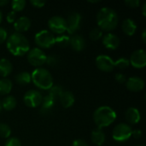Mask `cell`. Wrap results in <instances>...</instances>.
Returning <instances> with one entry per match:
<instances>
[{
	"instance_id": "7dc6e473",
	"label": "cell",
	"mask_w": 146,
	"mask_h": 146,
	"mask_svg": "<svg viewBox=\"0 0 146 146\" xmlns=\"http://www.w3.org/2000/svg\"><path fill=\"white\" fill-rule=\"evenodd\" d=\"M137 146H145V145H137Z\"/></svg>"
},
{
	"instance_id": "6da1fadb",
	"label": "cell",
	"mask_w": 146,
	"mask_h": 146,
	"mask_svg": "<svg viewBox=\"0 0 146 146\" xmlns=\"http://www.w3.org/2000/svg\"><path fill=\"white\" fill-rule=\"evenodd\" d=\"M8 50L15 56H22L30 50V44L28 39L19 33H14L6 40Z\"/></svg>"
},
{
	"instance_id": "3957f363",
	"label": "cell",
	"mask_w": 146,
	"mask_h": 146,
	"mask_svg": "<svg viewBox=\"0 0 146 146\" xmlns=\"http://www.w3.org/2000/svg\"><path fill=\"white\" fill-rule=\"evenodd\" d=\"M116 119L115 111L110 106L98 107L93 114V121L97 128H104L110 126Z\"/></svg>"
},
{
	"instance_id": "60d3db41",
	"label": "cell",
	"mask_w": 146,
	"mask_h": 146,
	"mask_svg": "<svg viewBox=\"0 0 146 146\" xmlns=\"http://www.w3.org/2000/svg\"><path fill=\"white\" fill-rule=\"evenodd\" d=\"M9 2L8 0H0V7H4L7 5Z\"/></svg>"
},
{
	"instance_id": "ac0fdd59",
	"label": "cell",
	"mask_w": 146,
	"mask_h": 146,
	"mask_svg": "<svg viewBox=\"0 0 146 146\" xmlns=\"http://www.w3.org/2000/svg\"><path fill=\"white\" fill-rule=\"evenodd\" d=\"M72 49L75 51H82L86 47V40L85 38L79 34H74L70 38V44Z\"/></svg>"
},
{
	"instance_id": "e575fe53",
	"label": "cell",
	"mask_w": 146,
	"mask_h": 146,
	"mask_svg": "<svg viewBox=\"0 0 146 146\" xmlns=\"http://www.w3.org/2000/svg\"><path fill=\"white\" fill-rule=\"evenodd\" d=\"M116 82H118L119 84H123V83H126L127 81V76L124 74H121V73H119V74H115V77Z\"/></svg>"
},
{
	"instance_id": "f6af8a7d",
	"label": "cell",
	"mask_w": 146,
	"mask_h": 146,
	"mask_svg": "<svg viewBox=\"0 0 146 146\" xmlns=\"http://www.w3.org/2000/svg\"><path fill=\"white\" fill-rule=\"evenodd\" d=\"M2 20H3V14H2V11L0 10V23L2 22Z\"/></svg>"
},
{
	"instance_id": "d6a6232c",
	"label": "cell",
	"mask_w": 146,
	"mask_h": 146,
	"mask_svg": "<svg viewBox=\"0 0 146 146\" xmlns=\"http://www.w3.org/2000/svg\"><path fill=\"white\" fill-rule=\"evenodd\" d=\"M4 146H21V142L19 139L15 137H11L7 139Z\"/></svg>"
},
{
	"instance_id": "9a60e30c",
	"label": "cell",
	"mask_w": 146,
	"mask_h": 146,
	"mask_svg": "<svg viewBox=\"0 0 146 146\" xmlns=\"http://www.w3.org/2000/svg\"><path fill=\"white\" fill-rule=\"evenodd\" d=\"M31 20L27 16H21L18 19L15 20L14 22V27L16 31V33H21L24 32H27L31 27Z\"/></svg>"
},
{
	"instance_id": "2e32d148",
	"label": "cell",
	"mask_w": 146,
	"mask_h": 146,
	"mask_svg": "<svg viewBox=\"0 0 146 146\" xmlns=\"http://www.w3.org/2000/svg\"><path fill=\"white\" fill-rule=\"evenodd\" d=\"M126 120L130 124H138L141 120V115L139 110L135 107H130L127 110L125 113Z\"/></svg>"
},
{
	"instance_id": "1f68e13d",
	"label": "cell",
	"mask_w": 146,
	"mask_h": 146,
	"mask_svg": "<svg viewBox=\"0 0 146 146\" xmlns=\"http://www.w3.org/2000/svg\"><path fill=\"white\" fill-rule=\"evenodd\" d=\"M45 63H47L49 66L50 67H56L58 65L59 63V60H58V57L55 55H51V56H49L46 57V62Z\"/></svg>"
},
{
	"instance_id": "52a82bcc",
	"label": "cell",
	"mask_w": 146,
	"mask_h": 146,
	"mask_svg": "<svg viewBox=\"0 0 146 146\" xmlns=\"http://www.w3.org/2000/svg\"><path fill=\"white\" fill-rule=\"evenodd\" d=\"M46 57L47 56L44 52V50L40 48H33L29 50V51L27 54V58L28 62L36 68H39L43 66L45 62H46Z\"/></svg>"
},
{
	"instance_id": "8992f818",
	"label": "cell",
	"mask_w": 146,
	"mask_h": 146,
	"mask_svg": "<svg viewBox=\"0 0 146 146\" xmlns=\"http://www.w3.org/2000/svg\"><path fill=\"white\" fill-rule=\"evenodd\" d=\"M133 129L127 123H120L115 127L112 132V137L115 141L122 143L127 141L132 137Z\"/></svg>"
},
{
	"instance_id": "f35d334b",
	"label": "cell",
	"mask_w": 146,
	"mask_h": 146,
	"mask_svg": "<svg viewBox=\"0 0 146 146\" xmlns=\"http://www.w3.org/2000/svg\"><path fill=\"white\" fill-rule=\"evenodd\" d=\"M72 146H89V145H88V144H87L85 140L79 139H75V140L73 142V145H72Z\"/></svg>"
},
{
	"instance_id": "4dcf8cb0",
	"label": "cell",
	"mask_w": 146,
	"mask_h": 146,
	"mask_svg": "<svg viewBox=\"0 0 146 146\" xmlns=\"http://www.w3.org/2000/svg\"><path fill=\"white\" fill-rule=\"evenodd\" d=\"M130 66L129 59L126 57H121L119 58L117 61L115 62V67L118 68L119 69H126Z\"/></svg>"
},
{
	"instance_id": "74e56055",
	"label": "cell",
	"mask_w": 146,
	"mask_h": 146,
	"mask_svg": "<svg viewBox=\"0 0 146 146\" xmlns=\"http://www.w3.org/2000/svg\"><path fill=\"white\" fill-rule=\"evenodd\" d=\"M6 19H7V21L8 23H14L16 20V13L14 12V11H10L7 14V16H6Z\"/></svg>"
},
{
	"instance_id": "ab89813d",
	"label": "cell",
	"mask_w": 146,
	"mask_h": 146,
	"mask_svg": "<svg viewBox=\"0 0 146 146\" xmlns=\"http://www.w3.org/2000/svg\"><path fill=\"white\" fill-rule=\"evenodd\" d=\"M142 135H143V133H142V131H141V130H139V129L133 130V133H132V136H133L134 139H140V138L142 137Z\"/></svg>"
},
{
	"instance_id": "ee69618b",
	"label": "cell",
	"mask_w": 146,
	"mask_h": 146,
	"mask_svg": "<svg viewBox=\"0 0 146 146\" xmlns=\"http://www.w3.org/2000/svg\"><path fill=\"white\" fill-rule=\"evenodd\" d=\"M88 3H99V0H97V1H88Z\"/></svg>"
},
{
	"instance_id": "d6986e66",
	"label": "cell",
	"mask_w": 146,
	"mask_h": 146,
	"mask_svg": "<svg viewBox=\"0 0 146 146\" xmlns=\"http://www.w3.org/2000/svg\"><path fill=\"white\" fill-rule=\"evenodd\" d=\"M121 28L123 33L127 36H133L135 34L137 31V24L134 20L131 18H127L123 21Z\"/></svg>"
},
{
	"instance_id": "f546056e",
	"label": "cell",
	"mask_w": 146,
	"mask_h": 146,
	"mask_svg": "<svg viewBox=\"0 0 146 146\" xmlns=\"http://www.w3.org/2000/svg\"><path fill=\"white\" fill-rule=\"evenodd\" d=\"M103 35H104L103 34V31L99 27H94L89 33V38L92 41H97V40L102 38Z\"/></svg>"
},
{
	"instance_id": "5bb4252c",
	"label": "cell",
	"mask_w": 146,
	"mask_h": 146,
	"mask_svg": "<svg viewBox=\"0 0 146 146\" xmlns=\"http://www.w3.org/2000/svg\"><path fill=\"white\" fill-rule=\"evenodd\" d=\"M126 86L130 92H139L145 88V81L139 77H130L126 81Z\"/></svg>"
},
{
	"instance_id": "4316f807",
	"label": "cell",
	"mask_w": 146,
	"mask_h": 146,
	"mask_svg": "<svg viewBox=\"0 0 146 146\" xmlns=\"http://www.w3.org/2000/svg\"><path fill=\"white\" fill-rule=\"evenodd\" d=\"M26 1L25 0H14L11 2V8L12 11L14 12H21L26 7Z\"/></svg>"
},
{
	"instance_id": "8d00e7d4",
	"label": "cell",
	"mask_w": 146,
	"mask_h": 146,
	"mask_svg": "<svg viewBox=\"0 0 146 146\" xmlns=\"http://www.w3.org/2000/svg\"><path fill=\"white\" fill-rule=\"evenodd\" d=\"M30 3L33 7L40 9V8H42V7H44L45 5L46 2L45 1H42V0H31L30 1Z\"/></svg>"
},
{
	"instance_id": "7bdbcfd3",
	"label": "cell",
	"mask_w": 146,
	"mask_h": 146,
	"mask_svg": "<svg viewBox=\"0 0 146 146\" xmlns=\"http://www.w3.org/2000/svg\"><path fill=\"white\" fill-rule=\"evenodd\" d=\"M146 3H144V4H143V6H142V14H143V15L144 16H146Z\"/></svg>"
},
{
	"instance_id": "44dd1931",
	"label": "cell",
	"mask_w": 146,
	"mask_h": 146,
	"mask_svg": "<svg viewBox=\"0 0 146 146\" xmlns=\"http://www.w3.org/2000/svg\"><path fill=\"white\" fill-rule=\"evenodd\" d=\"M91 139L92 142L98 146H101L104 145L106 139V135L104 132L100 128H96L92 131L91 134Z\"/></svg>"
},
{
	"instance_id": "83f0119b",
	"label": "cell",
	"mask_w": 146,
	"mask_h": 146,
	"mask_svg": "<svg viewBox=\"0 0 146 146\" xmlns=\"http://www.w3.org/2000/svg\"><path fill=\"white\" fill-rule=\"evenodd\" d=\"M63 92V89L61 86H53L50 90H49V96L53 98L55 100L59 98L61 94Z\"/></svg>"
},
{
	"instance_id": "7402d4cb",
	"label": "cell",
	"mask_w": 146,
	"mask_h": 146,
	"mask_svg": "<svg viewBox=\"0 0 146 146\" xmlns=\"http://www.w3.org/2000/svg\"><path fill=\"white\" fill-rule=\"evenodd\" d=\"M13 70V65L11 62L7 58L0 59V76L3 78H7L8 75L11 74Z\"/></svg>"
},
{
	"instance_id": "836d02e7",
	"label": "cell",
	"mask_w": 146,
	"mask_h": 146,
	"mask_svg": "<svg viewBox=\"0 0 146 146\" xmlns=\"http://www.w3.org/2000/svg\"><path fill=\"white\" fill-rule=\"evenodd\" d=\"M125 3L130 8L136 9L140 5V1L139 0H127L125 1Z\"/></svg>"
},
{
	"instance_id": "f1b7e54d",
	"label": "cell",
	"mask_w": 146,
	"mask_h": 146,
	"mask_svg": "<svg viewBox=\"0 0 146 146\" xmlns=\"http://www.w3.org/2000/svg\"><path fill=\"white\" fill-rule=\"evenodd\" d=\"M10 135H11L10 127L6 123L0 122V137L4 139H9Z\"/></svg>"
},
{
	"instance_id": "ffe728a7",
	"label": "cell",
	"mask_w": 146,
	"mask_h": 146,
	"mask_svg": "<svg viewBox=\"0 0 146 146\" xmlns=\"http://www.w3.org/2000/svg\"><path fill=\"white\" fill-rule=\"evenodd\" d=\"M59 101L60 104H62V106L65 109H68L71 106L74 105V102H75V98L74 94L69 92V91H63V92L61 94V96L59 97Z\"/></svg>"
},
{
	"instance_id": "277c9868",
	"label": "cell",
	"mask_w": 146,
	"mask_h": 146,
	"mask_svg": "<svg viewBox=\"0 0 146 146\" xmlns=\"http://www.w3.org/2000/svg\"><path fill=\"white\" fill-rule=\"evenodd\" d=\"M31 79L34 86L41 90H50L53 86L52 75L46 68H35L31 74Z\"/></svg>"
},
{
	"instance_id": "d590c367",
	"label": "cell",
	"mask_w": 146,
	"mask_h": 146,
	"mask_svg": "<svg viewBox=\"0 0 146 146\" xmlns=\"http://www.w3.org/2000/svg\"><path fill=\"white\" fill-rule=\"evenodd\" d=\"M8 38V33L7 31L3 28L0 27V44H3V42H5Z\"/></svg>"
},
{
	"instance_id": "e0dca14e",
	"label": "cell",
	"mask_w": 146,
	"mask_h": 146,
	"mask_svg": "<svg viewBox=\"0 0 146 146\" xmlns=\"http://www.w3.org/2000/svg\"><path fill=\"white\" fill-rule=\"evenodd\" d=\"M56 100L51 98L50 96L47 95L45 97H43V100L41 103V109H40V114L42 115H47L50 113L51 110L53 109L55 105Z\"/></svg>"
},
{
	"instance_id": "5b68a950",
	"label": "cell",
	"mask_w": 146,
	"mask_h": 146,
	"mask_svg": "<svg viewBox=\"0 0 146 146\" xmlns=\"http://www.w3.org/2000/svg\"><path fill=\"white\" fill-rule=\"evenodd\" d=\"M56 37L49 30H42L36 33L34 37L35 44L38 48L49 49L55 44Z\"/></svg>"
},
{
	"instance_id": "4fadbf2b",
	"label": "cell",
	"mask_w": 146,
	"mask_h": 146,
	"mask_svg": "<svg viewBox=\"0 0 146 146\" xmlns=\"http://www.w3.org/2000/svg\"><path fill=\"white\" fill-rule=\"evenodd\" d=\"M102 43L109 50H116L120 45V38L117 35L108 33L103 35Z\"/></svg>"
},
{
	"instance_id": "603a6c76",
	"label": "cell",
	"mask_w": 146,
	"mask_h": 146,
	"mask_svg": "<svg viewBox=\"0 0 146 146\" xmlns=\"http://www.w3.org/2000/svg\"><path fill=\"white\" fill-rule=\"evenodd\" d=\"M16 104H17V101L14 96H6L2 101L3 109L6 111L13 110L16 107Z\"/></svg>"
},
{
	"instance_id": "7a4b0ae2",
	"label": "cell",
	"mask_w": 146,
	"mask_h": 146,
	"mask_svg": "<svg viewBox=\"0 0 146 146\" xmlns=\"http://www.w3.org/2000/svg\"><path fill=\"white\" fill-rule=\"evenodd\" d=\"M97 23L102 31L110 32L115 30L119 23V16L111 8H102L97 15Z\"/></svg>"
},
{
	"instance_id": "9c48e42d",
	"label": "cell",
	"mask_w": 146,
	"mask_h": 146,
	"mask_svg": "<svg viewBox=\"0 0 146 146\" xmlns=\"http://www.w3.org/2000/svg\"><path fill=\"white\" fill-rule=\"evenodd\" d=\"M42 100L43 96L37 90H29L25 93L23 97L24 104L29 108H37L38 106L41 105Z\"/></svg>"
},
{
	"instance_id": "ba28073f",
	"label": "cell",
	"mask_w": 146,
	"mask_h": 146,
	"mask_svg": "<svg viewBox=\"0 0 146 146\" xmlns=\"http://www.w3.org/2000/svg\"><path fill=\"white\" fill-rule=\"evenodd\" d=\"M48 27L50 28V32L56 34H62L67 31V23L66 19L62 16L55 15L49 19L48 21Z\"/></svg>"
},
{
	"instance_id": "8fae6325",
	"label": "cell",
	"mask_w": 146,
	"mask_h": 146,
	"mask_svg": "<svg viewBox=\"0 0 146 146\" xmlns=\"http://www.w3.org/2000/svg\"><path fill=\"white\" fill-rule=\"evenodd\" d=\"M96 66L99 70L110 73L114 70L115 61L109 56L100 55L96 58Z\"/></svg>"
},
{
	"instance_id": "d4e9b609",
	"label": "cell",
	"mask_w": 146,
	"mask_h": 146,
	"mask_svg": "<svg viewBox=\"0 0 146 146\" xmlns=\"http://www.w3.org/2000/svg\"><path fill=\"white\" fill-rule=\"evenodd\" d=\"M15 80L16 83L21 85V86L28 85L32 81L31 74L28 73V72H26V71L21 72V73L16 74V76L15 77Z\"/></svg>"
},
{
	"instance_id": "30bf717a",
	"label": "cell",
	"mask_w": 146,
	"mask_h": 146,
	"mask_svg": "<svg viewBox=\"0 0 146 146\" xmlns=\"http://www.w3.org/2000/svg\"><path fill=\"white\" fill-rule=\"evenodd\" d=\"M81 19L82 17L78 12H73L68 15V17L66 19L67 32L68 34H74L80 29Z\"/></svg>"
},
{
	"instance_id": "7c38bea8",
	"label": "cell",
	"mask_w": 146,
	"mask_h": 146,
	"mask_svg": "<svg viewBox=\"0 0 146 146\" xmlns=\"http://www.w3.org/2000/svg\"><path fill=\"white\" fill-rule=\"evenodd\" d=\"M130 65L135 68H143L146 65V52L145 50H137L131 55Z\"/></svg>"
},
{
	"instance_id": "cb8c5ba5",
	"label": "cell",
	"mask_w": 146,
	"mask_h": 146,
	"mask_svg": "<svg viewBox=\"0 0 146 146\" xmlns=\"http://www.w3.org/2000/svg\"><path fill=\"white\" fill-rule=\"evenodd\" d=\"M13 87L12 81L8 78H3L0 80V95L5 96L9 94Z\"/></svg>"
},
{
	"instance_id": "bcb514c9",
	"label": "cell",
	"mask_w": 146,
	"mask_h": 146,
	"mask_svg": "<svg viewBox=\"0 0 146 146\" xmlns=\"http://www.w3.org/2000/svg\"><path fill=\"white\" fill-rule=\"evenodd\" d=\"M2 110H3V106H2V101L0 100V112L2 111Z\"/></svg>"
},
{
	"instance_id": "b9f144b4",
	"label": "cell",
	"mask_w": 146,
	"mask_h": 146,
	"mask_svg": "<svg viewBox=\"0 0 146 146\" xmlns=\"http://www.w3.org/2000/svg\"><path fill=\"white\" fill-rule=\"evenodd\" d=\"M142 41L144 43H146V30L144 29L142 32Z\"/></svg>"
},
{
	"instance_id": "484cf974",
	"label": "cell",
	"mask_w": 146,
	"mask_h": 146,
	"mask_svg": "<svg viewBox=\"0 0 146 146\" xmlns=\"http://www.w3.org/2000/svg\"><path fill=\"white\" fill-rule=\"evenodd\" d=\"M55 44H56L60 47H67L70 44V38L68 35L61 34L55 38Z\"/></svg>"
}]
</instances>
